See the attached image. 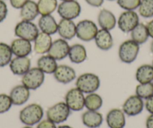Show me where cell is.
Returning <instances> with one entry per match:
<instances>
[{
    "label": "cell",
    "mask_w": 153,
    "mask_h": 128,
    "mask_svg": "<svg viewBox=\"0 0 153 128\" xmlns=\"http://www.w3.org/2000/svg\"><path fill=\"white\" fill-rule=\"evenodd\" d=\"M131 38L132 41L136 42L139 45L145 44L149 38L146 25L140 23L131 32Z\"/></svg>",
    "instance_id": "cell-28"
},
{
    "label": "cell",
    "mask_w": 153,
    "mask_h": 128,
    "mask_svg": "<svg viewBox=\"0 0 153 128\" xmlns=\"http://www.w3.org/2000/svg\"><path fill=\"white\" fill-rule=\"evenodd\" d=\"M69 59L74 64H81L87 58V52L83 45L75 44L70 47L68 55Z\"/></svg>",
    "instance_id": "cell-23"
},
{
    "label": "cell",
    "mask_w": 153,
    "mask_h": 128,
    "mask_svg": "<svg viewBox=\"0 0 153 128\" xmlns=\"http://www.w3.org/2000/svg\"><path fill=\"white\" fill-rule=\"evenodd\" d=\"M71 114V110L65 102H59L50 107L47 111V118L55 124L65 121Z\"/></svg>",
    "instance_id": "cell-7"
},
{
    "label": "cell",
    "mask_w": 153,
    "mask_h": 128,
    "mask_svg": "<svg viewBox=\"0 0 153 128\" xmlns=\"http://www.w3.org/2000/svg\"><path fill=\"white\" fill-rule=\"evenodd\" d=\"M136 95L142 99H147L153 95V82L148 83H140L137 85Z\"/></svg>",
    "instance_id": "cell-33"
},
{
    "label": "cell",
    "mask_w": 153,
    "mask_h": 128,
    "mask_svg": "<svg viewBox=\"0 0 153 128\" xmlns=\"http://www.w3.org/2000/svg\"><path fill=\"white\" fill-rule=\"evenodd\" d=\"M140 52V45L132 41L127 40L120 44L119 48V58L120 61L126 64H131L137 58Z\"/></svg>",
    "instance_id": "cell-3"
},
{
    "label": "cell",
    "mask_w": 153,
    "mask_h": 128,
    "mask_svg": "<svg viewBox=\"0 0 153 128\" xmlns=\"http://www.w3.org/2000/svg\"><path fill=\"white\" fill-rule=\"evenodd\" d=\"M147 29H148L149 35L150 38H152L153 39V20H152L151 21L149 22L146 25Z\"/></svg>",
    "instance_id": "cell-42"
},
{
    "label": "cell",
    "mask_w": 153,
    "mask_h": 128,
    "mask_svg": "<svg viewBox=\"0 0 153 128\" xmlns=\"http://www.w3.org/2000/svg\"><path fill=\"white\" fill-rule=\"evenodd\" d=\"M119 6L126 11H134L138 8L141 0H117Z\"/></svg>",
    "instance_id": "cell-34"
},
{
    "label": "cell",
    "mask_w": 153,
    "mask_h": 128,
    "mask_svg": "<svg viewBox=\"0 0 153 128\" xmlns=\"http://www.w3.org/2000/svg\"><path fill=\"white\" fill-rule=\"evenodd\" d=\"M108 1H114V0H108Z\"/></svg>",
    "instance_id": "cell-47"
},
{
    "label": "cell",
    "mask_w": 153,
    "mask_h": 128,
    "mask_svg": "<svg viewBox=\"0 0 153 128\" xmlns=\"http://www.w3.org/2000/svg\"><path fill=\"white\" fill-rule=\"evenodd\" d=\"M150 51H151L152 53L153 54V41L151 43V45H150Z\"/></svg>",
    "instance_id": "cell-44"
},
{
    "label": "cell",
    "mask_w": 153,
    "mask_h": 128,
    "mask_svg": "<svg viewBox=\"0 0 153 128\" xmlns=\"http://www.w3.org/2000/svg\"><path fill=\"white\" fill-rule=\"evenodd\" d=\"M138 12L144 18L153 17V0H141L138 7Z\"/></svg>",
    "instance_id": "cell-32"
},
{
    "label": "cell",
    "mask_w": 153,
    "mask_h": 128,
    "mask_svg": "<svg viewBox=\"0 0 153 128\" xmlns=\"http://www.w3.org/2000/svg\"><path fill=\"white\" fill-rule=\"evenodd\" d=\"M13 53L11 46L5 43H0V67H3L10 64L12 60Z\"/></svg>",
    "instance_id": "cell-31"
},
{
    "label": "cell",
    "mask_w": 153,
    "mask_h": 128,
    "mask_svg": "<svg viewBox=\"0 0 153 128\" xmlns=\"http://www.w3.org/2000/svg\"><path fill=\"white\" fill-rule=\"evenodd\" d=\"M38 28L42 32L50 35H54L58 30V23L51 14L43 15L38 20Z\"/></svg>",
    "instance_id": "cell-22"
},
{
    "label": "cell",
    "mask_w": 153,
    "mask_h": 128,
    "mask_svg": "<svg viewBox=\"0 0 153 128\" xmlns=\"http://www.w3.org/2000/svg\"><path fill=\"white\" fill-rule=\"evenodd\" d=\"M152 66H153V61H152Z\"/></svg>",
    "instance_id": "cell-48"
},
{
    "label": "cell",
    "mask_w": 153,
    "mask_h": 128,
    "mask_svg": "<svg viewBox=\"0 0 153 128\" xmlns=\"http://www.w3.org/2000/svg\"><path fill=\"white\" fill-rule=\"evenodd\" d=\"M13 105L12 101L9 95L5 94L0 95V114L8 112Z\"/></svg>",
    "instance_id": "cell-35"
},
{
    "label": "cell",
    "mask_w": 153,
    "mask_h": 128,
    "mask_svg": "<svg viewBox=\"0 0 153 128\" xmlns=\"http://www.w3.org/2000/svg\"><path fill=\"white\" fill-rule=\"evenodd\" d=\"M37 67L47 74H52L58 67V64L55 58L51 55H45L41 56L37 61Z\"/></svg>",
    "instance_id": "cell-25"
},
{
    "label": "cell",
    "mask_w": 153,
    "mask_h": 128,
    "mask_svg": "<svg viewBox=\"0 0 153 128\" xmlns=\"http://www.w3.org/2000/svg\"><path fill=\"white\" fill-rule=\"evenodd\" d=\"M139 16L134 11H125L119 17L117 25L122 32L129 33L139 24Z\"/></svg>",
    "instance_id": "cell-9"
},
{
    "label": "cell",
    "mask_w": 153,
    "mask_h": 128,
    "mask_svg": "<svg viewBox=\"0 0 153 128\" xmlns=\"http://www.w3.org/2000/svg\"><path fill=\"white\" fill-rule=\"evenodd\" d=\"M58 128H73L71 127V126L69 125H62V126H59Z\"/></svg>",
    "instance_id": "cell-43"
},
{
    "label": "cell",
    "mask_w": 153,
    "mask_h": 128,
    "mask_svg": "<svg viewBox=\"0 0 153 128\" xmlns=\"http://www.w3.org/2000/svg\"><path fill=\"white\" fill-rule=\"evenodd\" d=\"M57 12L62 19L73 20L80 16L81 13V6L76 0L62 2L58 5Z\"/></svg>",
    "instance_id": "cell-8"
},
{
    "label": "cell",
    "mask_w": 153,
    "mask_h": 128,
    "mask_svg": "<svg viewBox=\"0 0 153 128\" xmlns=\"http://www.w3.org/2000/svg\"><path fill=\"white\" fill-rule=\"evenodd\" d=\"M36 128H57L56 124L50 121L49 119L43 120L38 123Z\"/></svg>",
    "instance_id": "cell-37"
},
{
    "label": "cell",
    "mask_w": 153,
    "mask_h": 128,
    "mask_svg": "<svg viewBox=\"0 0 153 128\" xmlns=\"http://www.w3.org/2000/svg\"><path fill=\"white\" fill-rule=\"evenodd\" d=\"M70 45L63 38H59L53 41L48 54L55 58L56 61H61L68 55Z\"/></svg>",
    "instance_id": "cell-11"
},
{
    "label": "cell",
    "mask_w": 153,
    "mask_h": 128,
    "mask_svg": "<svg viewBox=\"0 0 153 128\" xmlns=\"http://www.w3.org/2000/svg\"><path fill=\"white\" fill-rule=\"evenodd\" d=\"M11 48L13 55L20 57L28 56L32 50L30 41L19 38L11 42Z\"/></svg>",
    "instance_id": "cell-19"
},
{
    "label": "cell",
    "mask_w": 153,
    "mask_h": 128,
    "mask_svg": "<svg viewBox=\"0 0 153 128\" xmlns=\"http://www.w3.org/2000/svg\"><path fill=\"white\" fill-rule=\"evenodd\" d=\"M146 128H153V114L149 115L146 118Z\"/></svg>",
    "instance_id": "cell-41"
},
{
    "label": "cell",
    "mask_w": 153,
    "mask_h": 128,
    "mask_svg": "<svg viewBox=\"0 0 153 128\" xmlns=\"http://www.w3.org/2000/svg\"><path fill=\"white\" fill-rule=\"evenodd\" d=\"M10 98L14 105L21 106L26 104L30 97V90L22 85H16L10 92Z\"/></svg>",
    "instance_id": "cell-16"
},
{
    "label": "cell",
    "mask_w": 153,
    "mask_h": 128,
    "mask_svg": "<svg viewBox=\"0 0 153 128\" xmlns=\"http://www.w3.org/2000/svg\"><path fill=\"white\" fill-rule=\"evenodd\" d=\"M53 76L57 82L62 84H68L76 79V74L73 67L66 64H60L56 69Z\"/></svg>",
    "instance_id": "cell-13"
},
{
    "label": "cell",
    "mask_w": 153,
    "mask_h": 128,
    "mask_svg": "<svg viewBox=\"0 0 153 128\" xmlns=\"http://www.w3.org/2000/svg\"><path fill=\"white\" fill-rule=\"evenodd\" d=\"M98 23L101 29L110 31L114 29L117 21L113 12L107 9H102L98 15Z\"/></svg>",
    "instance_id": "cell-21"
},
{
    "label": "cell",
    "mask_w": 153,
    "mask_h": 128,
    "mask_svg": "<svg viewBox=\"0 0 153 128\" xmlns=\"http://www.w3.org/2000/svg\"><path fill=\"white\" fill-rule=\"evenodd\" d=\"M65 104L72 111H80L85 107V97L83 92L77 88L70 89L66 93Z\"/></svg>",
    "instance_id": "cell-10"
},
{
    "label": "cell",
    "mask_w": 153,
    "mask_h": 128,
    "mask_svg": "<svg viewBox=\"0 0 153 128\" xmlns=\"http://www.w3.org/2000/svg\"><path fill=\"white\" fill-rule=\"evenodd\" d=\"M39 14L38 5L36 2L32 0H29L21 8H20V16L22 20L32 21Z\"/></svg>",
    "instance_id": "cell-26"
},
{
    "label": "cell",
    "mask_w": 153,
    "mask_h": 128,
    "mask_svg": "<svg viewBox=\"0 0 153 128\" xmlns=\"http://www.w3.org/2000/svg\"><path fill=\"white\" fill-rule=\"evenodd\" d=\"M8 7L3 0H0V23L3 22L8 15Z\"/></svg>",
    "instance_id": "cell-36"
},
{
    "label": "cell",
    "mask_w": 153,
    "mask_h": 128,
    "mask_svg": "<svg viewBox=\"0 0 153 128\" xmlns=\"http://www.w3.org/2000/svg\"><path fill=\"white\" fill-rule=\"evenodd\" d=\"M10 70L14 75L23 76L31 68V60L28 56H16L9 64Z\"/></svg>",
    "instance_id": "cell-14"
},
{
    "label": "cell",
    "mask_w": 153,
    "mask_h": 128,
    "mask_svg": "<svg viewBox=\"0 0 153 128\" xmlns=\"http://www.w3.org/2000/svg\"><path fill=\"white\" fill-rule=\"evenodd\" d=\"M106 121L110 128H124L126 124L124 112L120 109L110 110L106 117Z\"/></svg>",
    "instance_id": "cell-15"
},
{
    "label": "cell",
    "mask_w": 153,
    "mask_h": 128,
    "mask_svg": "<svg viewBox=\"0 0 153 128\" xmlns=\"http://www.w3.org/2000/svg\"><path fill=\"white\" fill-rule=\"evenodd\" d=\"M39 14L50 15L57 9L58 2L57 0H38L37 2Z\"/></svg>",
    "instance_id": "cell-29"
},
{
    "label": "cell",
    "mask_w": 153,
    "mask_h": 128,
    "mask_svg": "<svg viewBox=\"0 0 153 128\" xmlns=\"http://www.w3.org/2000/svg\"><path fill=\"white\" fill-rule=\"evenodd\" d=\"M34 50L37 54L48 53L53 43L51 35L44 32H39L34 41Z\"/></svg>",
    "instance_id": "cell-18"
},
{
    "label": "cell",
    "mask_w": 153,
    "mask_h": 128,
    "mask_svg": "<svg viewBox=\"0 0 153 128\" xmlns=\"http://www.w3.org/2000/svg\"><path fill=\"white\" fill-rule=\"evenodd\" d=\"M144 108L142 98L137 95H131L126 99L123 105V111L128 116H135L140 114Z\"/></svg>",
    "instance_id": "cell-12"
},
{
    "label": "cell",
    "mask_w": 153,
    "mask_h": 128,
    "mask_svg": "<svg viewBox=\"0 0 153 128\" xmlns=\"http://www.w3.org/2000/svg\"><path fill=\"white\" fill-rule=\"evenodd\" d=\"M23 128H32V127L30 126H26V127H23Z\"/></svg>",
    "instance_id": "cell-46"
},
{
    "label": "cell",
    "mask_w": 153,
    "mask_h": 128,
    "mask_svg": "<svg viewBox=\"0 0 153 128\" xmlns=\"http://www.w3.org/2000/svg\"><path fill=\"white\" fill-rule=\"evenodd\" d=\"M39 33L38 26L32 21L21 20L16 25L14 28V35L17 38L32 41H35Z\"/></svg>",
    "instance_id": "cell-5"
},
{
    "label": "cell",
    "mask_w": 153,
    "mask_h": 128,
    "mask_svg": "<svg viewBox=\"0 0 153 128\" xmlns=\"http://www.w3.org/2000/svg\"><path fill=\"white\" fill-rule=\"evenodd\" d=\"M44 116V110L41 105L32 104L26 106L20 112V120L27 126H32L39 123Z\"/></svg>",
    "instance_id": "cell-1"
},
{
    "label": "cell",
    "mask_w": 153,
    "mask_h": 128,
    "mask_svg": "<svg viewBox=\"0 0 153 128\" xmlns=\"http://www.w3.org/2000/svg\"><path fill=\"white\" fill-rule=\"evenodd\" d=\"M101 85V80L98 75L93 73H84L80 75L76 81V88L83 93L95 92Z\"/></svg>",
    "instance_id": "cell-2"
},
{
    "label": "cell",
    "mask_w": 153,
    "mask_h": 128,
    "mask_svg": "<svg viewBox=\"0 0 153 128\" xmlns=\"http://www.w3.org/2000/svg\"><path fill=\"white\" fill-rule=\"evenodd\" d=\"M88 5L95 8H99L104 3V0H85Z\"/></svg>",
    "instance_id": "cell-40"
},
{
    "label": "cell",
    "mask_w": 153,
    "mask_h": 128,
    "mask_svg": "<svg viewBox=\"0 0 153 128\" xmlns=\"http://www.w3.org/2000/svg\"><path fill=\"white\" fill-rule=\"evenodd\" d=\"M145 107L146 110L150 113L153 114V95L149 98L146 99L145 102Z\"/></svg>",
    "instance_id": "cell-39"
},
{
    "label": "cell",
    "mask_w": 153,
    "mask_h": 128,
    "mask_svg": "<svg viewBox=\"0 0 153 128\" xmlns=\"http://www.w3.org/2000/svg\"><path fill=\"white\" fill-rule=\"evenodd\" d=\"M62 2H67V1H73V0H61Z\"/></svg>",
    "instance_id": "cell-45"
},
{
    "label": "cell",
    "mask_w": 153,
    "mask_h": 128,
    "mask_svg": "<svg viewBox=\"0 0 153 128\" xmlns=\"http://www.w3.org/2000/svg\"><path fill=\"white\" fill-rule=\"evenodd\" d=\"M45 73L37 67L29 69L22 77V84L29 90H36L45 82Z\"/></svg>",
    "instance_id": "cell-4"
},
{
    "label": "cell",
    "mask_w": 153,
    "mask_h": 128,
    "mask_svg": "<svg viewBox=\"0 0 153 128\" xmlns=\"http://www.w3.org/2000/svg\"><path fill=\"white\" fill-rule=\"evenodd\" d=\"M29 0H10L11 5L15 9H20Z\"/></svg>",
    "instance_id": "cell-38"
},
{
    "label": "cell",
    "mask_w": 153,
    "mask_h": 128,
    "mask_svg": "<svg viewBox=\"0 0 153 128\" xmlns=\"http://www.w3.org/2000/svg\"><path fill=\"white\" fill-rule=\"evenodd\" d=\"M57 32L65 40H71L76 36V24L71 20L62 19L58 23Z\"/></svg>",
    "instance_id": "cell-20"
},
{
    "label": "cell",
    "mask_w": 153,
    "mask_h": 128,
    "mask_svg": "<svg viewBox=\"0 0 153 128\" xmlns=\"http://www.w3.org/2000/svg\"><path fill=\"white\" fill-rule=\"evenodd\" d=\"M136 80L139 83H148L153 81V66L151 64H143L136 70Z\"/></svg>",
    "instance_id": "cell-27"
},
{
    "label": "cell",
    "mask_w": 153,
    "mask_h": 128,
    "mask_svg": "<svg viewBox=\"0 0 153 128\" xmlns=\"http://www.w3.org/2000/svg\"><path fill=\"white\" fill-rule=\"evenodd\" d=\"M95 42L98 49L103 51L110 50L113 46V38L110 31L101 29L98 31Z\"/></svg>",
    "instance_id": "cell-17"
},
{
    "label": "cell",
    "mask_w": 153,
    "mask_h": 128,
    "mask_svg": "<svg viewBox=\"0 0 153 128\" xmlns=\"http://www.w3.org/2000/svg\"><path fill=\"white\" fill-rule=\"evenodd\" d=\"M98 31L96 24L90 20H83L76 25V36L85 42L95 39Z\"/></svg>",
    "instance_id": "cell-6"
},
{
    "label": "cell",
    "mask_w": 153,
    "mask_h": 128,
    "mask_svg": "<svg viewBox=\"0 0 153 128\" xmlns=\"http://www.w3.org/2000/svg\"><path fill=\"white\" fill-rule=\"evenodd\" d=\"M152 82H153V81H152Z\"/></svg>",
    "instance_id": "cell-49"
},
{
    "label": "cell",
    "mask_w": 153,
    "mask_h": 128,
    "mask_svg": "<svg viewBox=\"0 0 153 128\" xmlns=\"http://www.w3.org/2000/svg\"><path fill=\"white\" fill-rule=\"evenodd\" d=\"M103 105L102 98L95 92L90 93L85 98V107L88 110L98 111Z\"/></svg>",
    "instance_id": "cell-30"
},
{
    "label": "cell",
    "mask_w": 153,
    "mask_h": 128,
    "mask_svg": "<svg viewBox=\"0 0 153 128\" xmlns=\"http://www.w3.org/2000/svg\"><path fill=\"white\" fill-rule=\"evenodd\" d=\"M82 121L89 128H98L102 124L103 116L98 111L87 110L82 115Z\"/></svg>",
    "instance_id": "cell-24"
}]
</instances>
